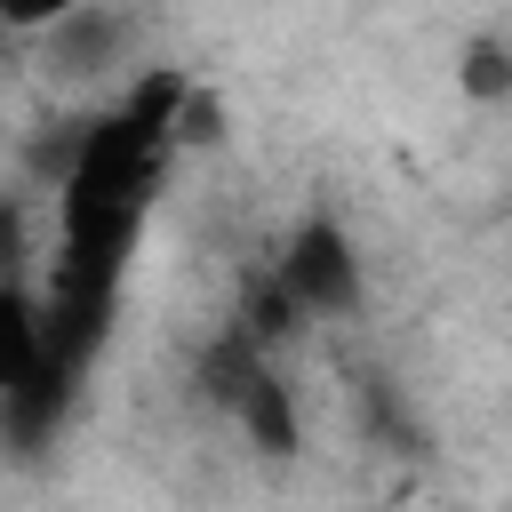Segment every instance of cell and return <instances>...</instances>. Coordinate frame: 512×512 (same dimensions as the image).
Instances as JSON below:
<instances>
[{"label":"cell","instance_id":"obj_5","mask_svg":"<svg viewBox=\"0 0 512 512\" xmlns=\"http://www.w3.org/2000/svg\"><path fill=\"white\" fill-rule=\"evenodd\" d=\"M232 136V120H224V96L216 88H184V104H176V128H168V152H216Z\"/></svg>","mask_w":512,"mask_h":512},{"label":"cell","instance_id":"obj_6","mask_svg":"<svg viewBox=\"0 0 512 512\" xmlns=\"http://www.w3.org/2000/svg\"><path fill=\"white\" fill-rule=\"evenodd\" d=\"M296 320H304V312L288 304V288H280V280H264V288H248V304H240V328H232V336H248L256 352H272L280 336H296Z\"/></svg>","mask_w":512,"mask_h":512},{"label":"cell","instance_id":"obj_4","mask_svg":"<svg viewBox=\"0 0 512 512\" xmlns=\"http://www.w3.org/2000/svg\"><path fill=\"white\" fill-rule=\"evenodd\" d=\"M456 88H464L472 104H504V96H512V48H504L496 32H472L464 56H456Z\"/></svg>","mask_w":512,"mask_h":512},{"label":"cell","instance_id":"obj_2","mask_svg":"<svg viewBox=\"0 0 512 512\" xmlns=\"http://www.w3.org/2000/svg\"><path fill=\"white\" fill-rule=\"evenodd\" d=\"M224 416L248 432V448L256 456H296V400H288V384L272 376V360H256L240 384H232V400H224Z\"/></svg>","mask_w":512,"mask_h":512},{"label":"cell","instance_id":"obj_1","mask_svg":"<svg viewBox=\"0 0 512 512\" xmlns=\"http://www.w3.org/2000/svg\"><path fill=\"white\" fill-rule=\"evenodd\" d=\"M272 280L288 288V304H296L304 320H344V312H360V248H352L344 224H328V216H304V224L288 232Z\"/></svg>","mask_w":512,"mask_h":512},{"label":"cell","instance_id":"obj_3","mask_svg":"<svg viewBox=\"0 0 512 512\" xmlns=\"http://www.w3.org/2000/svg\"><path fill=\"white\" fill-rule=\"evenodd\" d=\"M40 360H48V344H40V296H24L16 280H0V392H16Z\"/></svg>","mask_w":512,"mask_h":512},{"label":"cell","instance_id":"obj_7","mask_svg":"<svg viewBox=\"0 0 512 512\" xmlns=\"http://www.w3.org/2000/svg\"><path fill=\"white\" fill-rule=\"evenodd\" d=\"M88 0H0V24L8 32H56L64 16H80Z\"/></svg>","mask_w":512,"mask_h":512}]
</instances>
